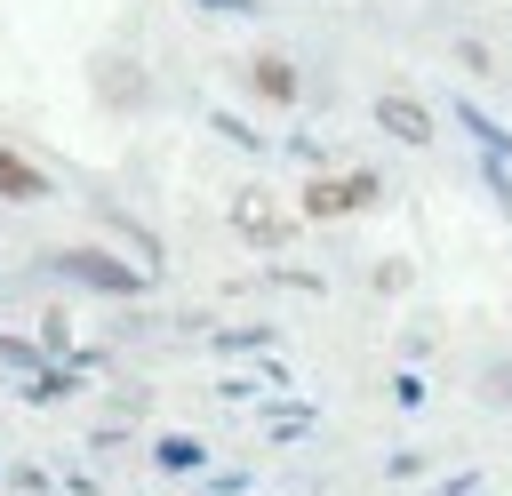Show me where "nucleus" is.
<instances>
[{"instance_id": "nucleus-7", "label": "nucleus", "mask_w": 512, "mask_h": 496, "mask_svg": "<svg viewBox=\"0 0 512 496\" xmlns=\"http://www.w3.org/2000/svg\"><path fill=\"white\" fill-rule=\"evenodd\" d=\"M216 8H248V0H216Z\"/></svg>"}, {"instance_id": "nucleus-3", "label": "nucleus", "mask_w": 512, "mask_h": 496, "mask_svg": "<svg viewBox=\"0 0 512 496\" xmlns=\"http://www.w3.org/2000/svg\"><path fill=\"white\" fill-rule=\"evenodd\" d=\"M376 120H384L400 144H432V112H424L416 96H384V104H376Z\"/></svg>"}, {"instance_id": "nucleus-5", "label": "nucleus", "mask_w": 512, "mask_h": 496, "mask_svg": "<svg viewBox=\"0 0 512 496\" xmlns=\"http://www.w3.org/2000/svg\"><path fill=\"white\" fill-rule=\"evenodd\" d=\"M248 80H256L272 104H288V96H296V72H288V56H256V64H248Z\"/></svg>"}, {"instance_id": "nucleus-4", "label": "nucleus", "mask_w": 512, "mask_h": 496, "mask_svg": "<svg viewBox=\"0 0 512 496\" xmlns=\"http://www.w3.org/2000/svg\"><path fill=\"white\" fill-rule=\"evenodd\" d=\"M40 192H48V176H40L24 152H8V144H0V200H40Z\"/></svg>"}, {"instance_id": "nucleus-6", "label": "nucleus", "mask_w": 512, "mask_h": 496, "mask_svg": "<svg viewBox=\"0 0 512 496\" xmlns=\"http://www.w3.org/2000/svg\"><path fill=\"white\" fill-rule=\"evenodd\" d=\"M160 464H168V472H184V464H200V448H192V440H160Z\"/></svg>"}, {"instance_id": "nucleus-1", "label": "nucleus", "mask_w": 512, "mask_h": 496, "mask_svg": "<svg viewBox=\"0 0 512 496\" xmlns=\"http://www.w3.org/2000/svg\"><path fill=\"white\" fill-rule=\"evenodd\" d=\"M376 192H384V184H376L368 168H352V176H320V184L304 192V216H320V224H328V216H360Z\"/></svg>"}, {"instance_id": "nucleus-2", "label": "nucleus", "mask_w": 512, "mask_h": 496, "mask_svg": "<svg viewBox=\"0 0 512 496\" xmlns=\"http://www.w3.org/2000/svg\"><path fill=\"white\" fill-rule=\"evenodd\" d=\"M48 264H56L64 280H88V288H112V296H128V288H136V272H128V264H104L96 248H56Z\"/></svg>"}]
</instances>
